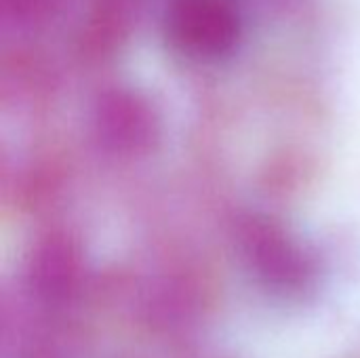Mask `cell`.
Returning a JSON list of instances; mask_svg holds the SVG:
<instances>
[{"mask_svg": "<svg viewBox=\"0 0 360 358\" xmlns=\"http://www.w3.org/2000/svg\"><path fill=\"white\" fill-rule=\"evenodd\" d=\"M240 249L251 270L274 289L293 291L312 279V260L281 226L251 217L240 226Z\"/></svg>", "mask_w": 360, "mask_h": 358, "instance_id": "cell-1", "label": "cell"}, {"mask_svg": "<svg viewBox=\"0 0 360 358\" xmlns=\"http://www.w3.org/2000/svg\"><path fill=\"white\" fill-rule=\"evenodd\" d=\"M93 122L99 143L114 154L133 156L146 152L156 135L150 106L133 93L114 91L101 97Z\"/></svg>", "mask_w": 360, "mask_h": 358, "instance_id": "cell-3", "label": "cell"}, {"mask_svg": "<svg viewBox=\"0 0 360 358\" xmlns=\"http://www.w3.org/2000/svg\"><path fill=\"white\" fill-rule=\"evenodd\" d=\"M80 283V255L68 236L51 234L34 247L27 264V285L44 304H65Z\"/></svg>", "mask_w": 360, "mask_h": 358, "instance_id": "cell-4", "label": "cell"}, {"mask_svg": "<svg viewBox=\"0 0 360 358\" xmlns=\"http://www.w3.org/2000/svg\"><path fill=\"white\" fill-rule=\"evenodd\" d=\"M171 42L190 57L209 59L230 51L238 38V13L232 0H173Z\"/></svg>", "mask_w": 360, "mask_h": 358, "instance_id": "cell-2", "label": "cell"}]
</instances>
